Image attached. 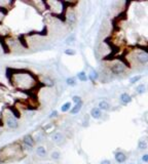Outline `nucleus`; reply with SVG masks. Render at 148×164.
Masks as SVG:
<instances>
[{
  "label": "nucleus",
  "instance_id": "f257e3e1",
  "mask_svg": "<svg viewBox=\"0 0 148 164\" xmlns=\"http://www.w3.org/2000/svg\"><path fill=\"white\" fill-rule=\"evenodd\" d=\"M124 66H123V64H120V63H117V64H114V65H112L111 66V71H112V73L113 74H116V75H119V74H121L124 72Z\"/></svg>",
  "mask_w": 148,
  "mask_h": 164
},
{
  "label": "nucleus",
  "instance_id": "f03ea898",
  "mask_svg": "<svg viewBox=\"0 0 148 164\" xmlns=\"http://www.w3.org/2000/svg\"><path fill=\"white\" fill-rule=\"evenodd\" d=\"M23 143L25 146H27L28 148H32L35 145V140L31 134H26L23 138Z\"/></svg>",
  "mask_w": 148,
  "mask_h": 164
},
{
  "label": "nucleus",
  "instance_id": "7ed1b4c3",
  "mask_svg": "<svg viewBox=\"0 0 148 164\" xmlns=\"http://www.w3.org/2000/svg\"><path fill=\"white\" fill-rule=\"evenodd\" d=\"M6 125H7L8 128L15 129L19 127V122H18V120H17L15 118L8 117L7 118V120H6Z\"/></svg>",
  "mask_w": 148,
  "mask_h": 164
},
{
  "label": "nucleus",
  "instance_id": "20e7f679",
  "mask_svg": "<svg viewBox=\"0 0 148 164\" xmlns=\"http://www.w3.org/2000/svg\"><path fill=\"white\" fill-rule=\"evenodd\" d=\"M52 141H55L56 144H58V145H61L65 141V138H64V135L62 134L61 132H56L52 135Z\"/></svg>",
  "mask_w": 148,
  "mask_h": 164
},
{
  "label": "nucleus",
  "instance_id": "39448f33",
  "mask_svg": "<svg viewBox=\"0 0 148 164\" xmlns=\"http://www.w3.org/2000/svg\"><path fill=\"white\" fill-rule=\"evenodd\" d=\"M137 59H138V61H139L141 64H146L148 62V53L143 52V51L138 52V53H137Z\"/></svg>",
  "mask_w": 148,
  "mask_h": 164
},
{
  "label": "nucleus",
  "instance_id": "423d86ee",
  "mask_svg": "<svg viewBox=\"0 0 148 164\" xmlns=\"http://www.w3.org/2000/svg\"><path fill=\"white\" fill-rule=\"evenodd\" d=\"M115 160L118 162V163H123L125 160H126V156L123 154V152H117L115 153Z\"/></svg>",
  "mask_w": 148,
  "mask_h": 164
},
{
  "label": "nucleus",
  "instance_id": "0eeeda50",
  "mask_svg": "<svg viewBox=\"0 0 148 164\" xmlns=\"http://www.w3.org/2000/svg\"><path fill=\"white\" fill-rule=\"evenodd\" d=\"M46 149L43 147V146H38L36 148V155L39 157H45L46 156Z\"/></svg>",
  "mask_w": 148,
  "mask_h": 164
},
{
  "label": "nucleus",
  "instance_id": "6e6552de",
  "mask_svg": "<svg viewBox=\"0 0 148 164\" xmlns=\"http://www.w3.org/2000/svg\"><path fill=\"white\" fill-rule=\"evenodd\" d=\"M91 115H92V117L95 118V119H99L102 116V112H101V110L99 108H94L92 110V112H91Z\"/></svg>",
  "mask_w": 148,
  "mask_h": 164
},
{
  "label": "nucleus",
  "instance_id": "1a4fd4ad",
  "mask_svg": "<svg viewBox=\"0 0 148 164\" xmlns=\"http://www.w3.org/2000/svg\"><path fill=\"white\" fill-rule=\"evenodd\" d=\"M120 101H121V103L123 104H129L131 101H132V97H131V95L128 94H123L120 95Z\"/></svg>",
  "mask_w": 148,
  "mask_h": 164
},
{
  "label": "nucleus",
  "instance_id": "9d476101",
  "mask_svg": "<svg viewBox=\"0 0 148 164\" xmlns=\"http://www.w3.org/2000/svg\"><path fill=\"white\" fill-rule=\"evenodd\" d=\"M98 108L100 109V110H109L110 105H109V103L106 102V101H101V102L99 103Z\"/></svg>",
  "mask_w": 148,
  "mask_h": 164
},
{
  "label": "nucleus",
  "instance_id": "9b49d317",
  "mask_svg": "<svg viewBox=\"0 0 148 164\" xmlns=\"http://www.w3.org/2000/svg\"><path fill=\"white\" fill-rule=\"evenodd\" d=\"M81 107H82V103H80V104H76V105L74 106L73 108L71 109V114H77L79 111H80V109H81Z\"/></svg>",
  "mask_w": 148,
  "mask_h": 164
},
{
  "label": "nucleus",
  "instance_id": "f8f14e48",
  "mask_svg": "<svg viewBox=\"0 0 148 164\" xmlns=\"http://www.w3.org/2000/svg\"><path fill=\"white\" fill-rule=\"evenodd\" d=\"M77 78L82 82H86V80H87V76H86V74L84 72H79V73L77 74Z\"/></svg>",
  "mask_w": 148,
  "mask_h": 164
},
{
  "label": "nucleus",
  "instance_id": "ddd939ff",
  "mask_svg": "<svg viewBox=\"0 0 148 164\" xmlns=\"http://www.w3.org/2000/svg\"><path fill=\"white\" fill-rule=\"evenodd\" d=\"M66 83L69 86H74V85H76V80H75L74 77H69V78L66 79Z\"/></svg>",
  "mask_w": 148,
  "mask_h": 164
},
{
  "label": "nucleus",
  "instance_id": "4468645a",
  "mask_svg": "<svg viewBox=\"0 0 148 164\" xmlns=\"http://www.w3.org/2000/svg\"><path fill=\"white\" fill-rule=\"evenodd\" d=\"M70 108H71V103H66V104H64V105L62 106L61 108V111L62 112H68L69 110H70Z\"/></svg>",
  "mask_w": 148,
  "mask_h": 164
},
{
  "label": "nucleus",
  "instance_id": "2eb2a0df",
  "mask_svg": "<svg viewBox=\"0 0 148 164\" xmlns=\"http://www.w3.org/2000/svg\"><path fill=\"white\" fill-rule=\"evenodd\" d=\"M50 157H51V159H54V160H58V159L61 158V153L58 152V151H55V152L51 153Z\"/></svg>",
  "mask_w": 148,
  "mask_h": 164
},
{
  "label": "nucleus",
  "instance_id": "dca6fc26",
  "mask_svg": "<svg viewBox=\"0 0 148 164\" xmlns=\"http://www.w3.org/2000/svg\"><path fill=\"white\" fill-rule=\"evenodd\" d=\"M97 78H98V74H97V72H96L95 70H92L91 71V73H89V79L94 81V80H96Z\"/></svg>",
  "mask_w": 148,
  "mask_h": 164
},
{
  "label": "nucleus",
  "instance_id": "f3484780",
  "mask_svg": "<svg viewBox=\"0 0 148 164\" xmlns=\"http://www.w3.org/2000/svg\"><path fill=\"white\" fill-rule=\"evenodd\" d=\"M145 90H146V88H145V85H144V84H140V85L137 87L138 94H143Z\"/></svg>",
  "mask_w": 148,
  "mask_h": 164
},
{
  "label": "nucleus",
  "instance_id": "a211bd4d",
  "mask_svg": "<svg viewBox=\"0 0 148 164\" xmlns=\"http://www.w3.org/2000/svg\"><path fill=\"white\" fill-rule=\"evenodd\" d=\"M72 100H73L74 104L76 105V104H80V103H82V100H81V97L80 96H78V95H74L73 97H72Z\"/></svg>",
  "mask_w": 148,
  "mask_h": 164
},
{
  "label": "nucleus",
  "instance_id": "6ab92c4d",
  "mask_svg": "<svg viewBox=\"0 0 148 164\" xmlns=\"http://www.w3.org/2000/svg\"><path fill=\"white\" fill-rule=\"evenodd\" d=\"M139 148L140 149H142V150H145V149H147V144H146V141H139Z\"/></svg>",
  "mask_w": 148,
  "mask_h": 164
},
{
  "label": "nucleus",
  "instance_id": "aec40b11",
  "mask_svg": "<svg viewBox=\"0 0 148 164\" xmlns=\"http://www.w3.org/2000/svg\"><path fill=\"white\" fill-rule=\"evenodd\" d=\"M74 40H75V37H74L73 35L70 36L69 38H67V39H66V44H68V45H71V44H73Z\"/></svg>",
  "mask_w": 148,
  "mask_h": 164
},
{
  "label": "nucleus",
  "instance_id": "412c9836",
  "mask_svg": "<svg viewBox=\"0 0 148 164\" xmlns=\"http://www.w3.org/2000/svg\"><path fill=\"white\" fill-rule=\"evenodd\" d=\"M65 53L68 54V56H74V54H75V51H74V49L69 48V49H66V50H65Z\"/></svg>",
  "mask_w": 148,
  "mask_h": 164
},
{
  "label": "nucleus",
  "instance_id": "4be33fe9",
  "mask_svg": "<svg viewBox=\"0 0 148 164\" xmlns=\"http://www.w3.org/2000/svg\"><path fill=\"white\" fill-rule=\"evenodd\" d=\"M58 111H52L51 113H50V115H49V118H56L58 117Z\"/></svg>",
  "mask_w": 148,
  "mask_h": 164
},
{
  "label": "nucleus",
  "instance_id": "5701e85b",
  "mask_svg": "<svg viewBox=\"0 0 148 164\" xmlns=\"http://www.w3.org/2000/svg\"><path fill=\"white\" fill-rule=\"evenodd\" d=\"M68 21H69L71 24L74 23V22H75V17H74L73 14H69V17H68Z\"/></svg>",
  "mask_w": 148,
  "mask_h": 164
},
{
  "label": "nucleus",
  "instance_id": "b1692460",
  "mask_svg": "<svg viewBox=\"0 0 148 164\" xmlns=\"http://www.w3.org/2000/svg\"><path fill=\"white\" fill-rule=\"evenodd\" d=\"M140 80V76H135L133 78H131V83H135V82L139 81Z\"/></svg>",
  "mask_w": 148,
  "mask_h": 164
},
{
  "label": "nucleus",
  "instance_id": "393cba45",
  "mask_svg": "<svg viewBox=\"0 0 148 164\" xmlns=\"http://www.w3.org/2000/svg\"><path fill=\"white\" fill-rule=\"evenodd\" d=\"M45 82H46V84L49 86H52L54 85V82H52V80H50V79H45Z\"/></svg>",
  "mask_w": 148,
  "mask_h": 164
},
{
  "label": "nucleus",
  "instance_id": "a878e982",
  "mask_svg": "<svg viewBox=\"0 0 148 164\" xmlns=\"http://www.w3.org/2000/svg\"><path fill=\"white\" fill-rule=\"evenodd\" d=\"M142 160H143L144 162H148V154L143 155V157H142Z\"/></svg>",
  "mask_w": 148,
  "mask_h": 164
},
{
  "label": "nucleus",
  "instance_id": "bb28decb",
  "mask_svg": "<svg viewBox=\"0 0 148 164\" xmlns=\"http://www.w3.org/2000/svg\"><path fill=\"white\" fill-rule=\"evenodd\" d=\"M101 164H111L110 160H103L102 162H101Z\"/></svg>",
  "mask_w": 148,
  "mask_h": 164
},
{
  "label": "nucleus",
  "instance_id": "cd10ccee",
  "mask_svg": "<svg viewBox=\"0 0 148 164\" xmlns=\"http://www.w3.org/2000/svg\"><path fill=\"white\" fill-rule=\"evenodd\" d=\"M131 164H134V163H131Z\"/></svg>",
  "mask_w": 148,
  "mask_h": 164
}]
</instances>
